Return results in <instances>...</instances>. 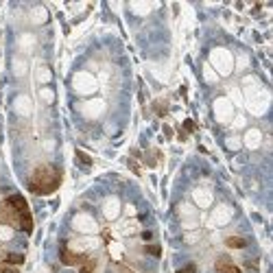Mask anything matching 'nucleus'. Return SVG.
Here are the masks:
<instances>
[{
  "mask_svg": "<svg viewBox=\"0 0 273 273\" xmlns=\"http://www.w3.org/2000/svg\"><path fill=\"white\" fill-rule=\"evenodd\" d=\"M59 179H62V177H59L57 169H53V166H39V169L31 175L29 188L37 195H48L59 186Z\"/></svg>",
  "mask_w": 273,
  "mask_h": 273,
  "instance_id": "1",
  "label": "nucleus"
},
{
  "mask_svg": "<svg viewBox=\"0 0 273 273\" xmlns=\"http://www.w3.org/2000/svg\"><path fill=\"white\" fill-rule=\"evenodd\" d=\"M7 205H9V208H13V210H16L18 214H22V212H29L27 201H24V197H20V195L9 197V199H7Z\"/></svg>",
  "mask_w": 273,
  "mask_h": 273,
  "instance_id": "2",
  "label": "nucleus"
},
{
  "mask_svg": "<svg viewBox=\"0 0 273 273\" xmlns=\"http://www.w3.org/2000/svg\"><path fill=\"white\" fill-rule=\"evenodd\" d=\"M62 262L64 265H81V262H83V256L72 254L70 249H62Z\"/></svg>",
  "mask_w": 273,
  "mask_h": 273,
  "instance_id": "3",
  "label": "nucleus"
},
{
  "mask_svg": "<svg viewBox=\"0 0 273 273\" xmlns=\"http://www.w3.org/2000/svg\"><path fill=\"white\" fill-rule=\"evenodd\" d=\"M219 271L221 273H240L239 271V267H234V265H230V260H219Z\"/></svg>",
  "mask_w": 273,
  "mask_h": 273,
  "instance_id": "4",
  "label": "nucleus"
},
{
  "mask_svg": "<svg viewBox=\"0 0 273 273\" xmlns=\"http://www.w3.org/2000/svg\"><path fill=\"white\" fill-rule=\"evenodd\" d=\"M94 267H97V265H94V260H83V262H81V273H92Z\"/></svg>",
  "mask_w": 273,
  "mask_h": 273,
  "instance_id": "5",
  "label": "nucleus"
},
{
  "mask_svg": "<svg viewBox=\"0 0 273 273\" xmlns=\"http://www.w3.org/2000/svg\"><path fill=\"white\" fill-rule=\"evenodd\" d=\"M20 265V262H24V256H20V254H9L7 256V265Z\"/></svg>",
  "mask_w": 273,
  "mask_h": 273,
  "instance_id": "6",
  "label": "nucleus"
},
{
  "mask_svg": "<svg viewBox=\"0 0 273 273\" xmlns=\"http://www.w3.org/2000/svg\"><path fill=\"white\" fill-rule=\"evenodd\" d=\"M247 240L245 239H227V247H245Z\"/></svg>",
  "mask_w": 273,
  "mask_h": 273,
  "instance_id": "7",
  "label": "nucleus"
},
{
  "mask_svg": "<svg viewBox=\"0 0 273 273\" xmlns=\"http://www.w3.org/2000/svg\"><path fill=\"white\" fill-rule=\"evenodd\" d=\"M0 273H18L16 269H11L9 265H0Z\"/></svg>",
  "mask_w": 273,
  "mask_h": 273,
  "instance_id": "8",
  "label": "nucleus"
},
{
  "mask_svg": "<svg viewBox=\"0 0 273 273\" xmlns=\"http://www.w3.org/2000/svg\"><path fill=\"white\" fill-rule=\"evenodd\" d=\"M197 269H195V265H188V267H186V269H181L179 273H195Z\"/></svg>",
  "mask_w": 273,
  "mask_h": 273,
  "instance_id": "9",
  "label": "nucleus"
},
{
  "mask_svg": "<svg viewBox=\"0 0 273 273\" xmlns=\"http://www.w3.org/2000/svg\"><path fill=\"white\" fill-rule=\"evenodd\" d=\"M120 273H134V271H129L127 267H120Z\"/></svg>",
  "mask_w": 273,
  "mask_h": 273,
  "instance_id": "10",
  "label": "nucleus"
}]
</instances>
